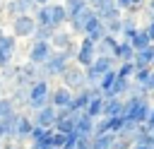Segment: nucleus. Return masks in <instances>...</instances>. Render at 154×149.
I'll use <instances>...</instances> for the list:
<instances>
[{"label": "nucleus", "instance_id": "1", "mask_svg": "<svg viewBox=\"0 0 154 149\" xmlns=\"http://www.w3.org/2000/svg\"><path fill=\"white\" fill-rule=\"evenodd\" d=\"M48 99H51V84H48V79H36V82H31L26 87V103H29L31 111L46 106Z\"/></svg>", "mask_w": 154, "mask_h": 149}, {"label": "nucleus", "instance_id": "2", "mask_svg": "<svg viewBox=\"0 0 154 149\" xmlns=\"http://www.w3.org/2000/svg\"><path fill=\"white\" fill-rule=\"evenodd\" d=\"M31 127H34V120L29 118V115H24V113H14V118H12V125H10V137L7 139H14V142H22V139H29V132H31Z\"/></svg>", "mask_w": 154, "mask_h": 149}, {"label": "nucleus", "instance_id": "3", "mask_svg": "<svg viewBox=\"0 0 154 149\" xmlns=\"http://www.w3.org/2000/svg\"><path fill=\"white\" fill-rule=\"evenodd\" d=\"M34 29H36V19H34V14H29V12L14 14V19H12V34H14L17 38H31Z\"/></svg>", "mask_w": 154, "mask_h": 149}, {"label": "nucleus", "instance_id": "4", "mask_svg": "<svg viewBox=\"0 0 154 149\" xmlns=\"http://www.w3.org/2000/svg\"><path fill=\"white\" fill-rule=\"evenodd\" d=\"M94 58H96V43H94L89 36H84V38L79 41V46H77L75 62H77L79 67H87V65H91V62H94Z\"/></svg>", "mask_w": 154, "mask_h": 149}, {"label": "nucleus", "instance_id": "5", "mask_svg": "<svg viewBox=\"0 0 154 149\" xmlns=\"http://www.w3.org/2000/svg\"><path fill=\"white\" fill-rule=\"evenodd\" d=\"M60 79H63V84H65L67 89H82V87H87L84 67H72V65H67L65 72L60 74Z\"/></svg>", "mask_w": 154, "mask_h": 149}, {"label": "nucleus", "instance_id": "6", "mask_svg": "<svg viewBox=\"0 0 154 149\" xmlns=\"http://www.w3.org/2000/svg\"><path fill=\"white\" fill-rule=\"evenodd\" d=\"M51 53H53L51 41H34L31 48H29V62H34V65H43V62L48 60Z\"/></svg>", "mask_w": 154, "mask_h": 149}, {"label": "nucleus", "instance_id": "7", "mask_svg": "<svg viewBox=\"0 0 154 149\" xmlns=\"http://www.w3.org/2000/svg\"><path fill=\"white\" fill-rule=\"evenodd\" d=\"M55 118H58V108L53 106V103H46V106H41V108H36L34 111V125H43V127H53L55 125Z\"/></svg>", "mask_w": 154, "mask_h": 149}, {"label": "nucleus", "instance_id": "8", "mask_svg": "<svg viewBox=\"0 0 154 149\" xmlns=\"http://www.w3.org/2000/svg\"><path fill=\"white\" fill-rule=\"evenodd\" d=\"M96 12H94V7H82L79 12H75V14H70L67 17V22H70V26H72V31H77V34H84V26H87V22L94 17Z\"/></svg>", "mask_w": 154, "mask_h": 149}, {"label": "nucleus", "instance_id": "9", "mask_svg": "<svg viewBox=\"0 0 154 149\" xmlns=\"http://www.w3.org/2000/svg\"><path fill=\"white\" fill-rule=\"evenodd\" d=\"M84 36H89L94 43H99V41L106 36V24H103V19H101L99 14H94V17L87 22V26H84Z\"/></svg>", "mask_w": 154, "mask_h": 149}, {"label": "nucleus", "instance_id": "10", "mask_svg": "<svg viewBox=\"0 0 154 149\" xmlns=\"http://www.w3.org/2000/svg\"><path fill=\"white\" fill-rule=\"evenodd\" d=\"M94 94H91V87L87 84V87H82V89H77V94H72V101L67 103V108L70 111H75V113H79V111H84L87 108V103H89V99H91Z\"/></svg>", "mask_w": 154, "mask_h": 149}, {"label": "nucleus", "instance_id": "11", "mask_svg": "<svg viewBox=\"0 0 154 149\" xmlns=\"http://www.w3.org/2000/svg\"><path fill=\"white\" fill-rule=\"evenodd\" d=\"M72 101V89H67L65 84H60L58 89H51V99H48V103H53L55 108H63V106H67Z\"/></svg>", "mask_w": 154, "mask_h": 149}, {"label": "nucleus", "instance_id": "12", "mask_svg": "<svg viewBox=\"0 0 154 149\" xmlns=\"http://www.w3.org/2000/svg\"><path fill=\"white\" fill-rule=\"evenodd\" d=\"M75 132L82 135V137H91L94 135V118L87 115L84 111L77 113V120H75Z\"/></svg>", "mask_w": 154, "mask_h": 149}, {"label": "nucleus", "instance_id": "13", "mask_svg": "<svg viewBox=\"0 0 154 149\" xmlns=\"http://www.w3.org/2000/svg\"><path fill=\"white\" fill-rule=\"evenodd\" d=\"M132 62H135V70L137 67H144V65H154V43H149L147 48H142V50H135V58H132Z\"/></svg>", "mask_w": 154, "mask_h": 149}, {"label": "nucleus", "instance_id": "14", "mask_svg": "<svg viewBox=\"0 0 154 149\" xmlns=\"http://www.w3.org/2000/svg\"><path fill=\"white\" fill-rule=\"evenodd\" d=\"M51 46H53V50H65V48H70V46H72V34L55 29L53 36H51Z\"/></svg>", "mask_w": 154, "mask_h": 149}, {"label": "nucleus", "instance_id": "15", "mask_svg": "<svg viewBox=\"0 0 154 149\" xmlns=\"http://www.w3.org/2000/svg\"><path fill=\"white\" fill-rule=\"evenodd\" d=\"M116 132H101V135H91V147L89 149H113L116 142Z\"/></svg>", "mask_w": 154, "mask_h": 149}, {"label": "nucleus", "instance_id": "16", "mask_svg": "<svg viewBox=\"0 0 154 149\" xmlns=\"http://www.w3.org/2000/svg\"><path fill=\"white\" fill-rule=\"evenodd\" d=\"M84 113H87V115H91L94 120H96V118H101V115H103V94L91 96V99H89V103H87V108H84Z\"/></svg>", "mask_w": 154, "mask_h": 149}, {"label": "nucleus", "instance_id": "17", "mask_svg": "<svg viewBox=\"0 0 154 149\" xmlns=\"http://www.w3.org/2000/svg\"><path fill=\"white\" fill-rule=\"evenodd\" d=\"M48 7H51V24H53L55 29H60V26L67 22V10H65V5H51V2H48Z\"/></svg>", "mask_w": 154, "mask_h": 149}, {"label": "nucleus", "instance_id": "18", "mask_svg": "<svg viewBox=\"0 0 154 149\" xmlns=\"http://www.w3.org/2000/svg\"><path fill=\"white\" fill-rule=\"evenodd\" d=\"M118 48V41H116V36L113 34H106L99 43H96V55H113V50Z\"/></svg>", "mask_w": 154, "mask_h": 149}, {"label": "nucleus", "instance_id": "19", "mask_svg": "<svg viewBox=\"0 0 154 149\" xmlns=\"http://www.w3.org/2000/svg\"><path fill=\"white\" fill-rule=\"evenodd\" d=\"M113 58L116 60H132L135 58V46L130 43V41H118V48L113 50Z\"/></svg>", "mask_w": 154, "mask_h": 149}, {"label": "nucleus", "instance_id": "20", "mask_svg": "<svg viewBox=\"0 0 154 149\" xmlns=\"http://www.w3.org/2000/svg\"><path fill=\"white\" fill-rule=\"evenodd\" d=\"M125 91H130V77H116L113 87H111L108 91H103V99H108V96H120V94H125Z\"/></svg>", "mask_w": 154, "mask_h": 149}, {"label": "nucleus", "instance_id": "21", "mask_svg": "<svg viewBox=\"0 0 154 149\" xmlns=\"http://www.w3.org/2000/svg\"><path fill=\"white\" fill-rule=\"evenodd\" d=\"M103 115H123V99L120 96L103 99Z\"/></svg>", "mask_w": 154, "mask_h": 149}, {"label": "nucleus", "instance_id": "22", "mask_svg": "<svg viewBox=\"0 0 154 149\" xmlns=\"http://www.w3.org/2000/svg\"><path fill=\"white\" fill-rule=\"evenodd\" d=\"M31 14H34L36 24H43V26H53V24H51V7H48V5H36Z\"/></svg>", "mask_w": 154, "mask_h": 149}, {"label": "nucleus", "instance_id": "23", "mask_svg": "<svg viewBox=\"0 0 154 149\" xmlns=\"http://www.w3.org/2000/svg\"><path fill=\"white\" fill-rule=\"evenodd\" d=\"M116 77H118V72H116V67H111V70H106V72L101 74V79H99V89H101V94H103V91H108V89L113 87V82H116Z\"/></svg>", "mask_w": 154, "mask_h": 149}, {"label": "nucleus", "instance_id": "24", "mask_svg": "<svg viewBox=\"0 0 154 149\" xmlns=\"http://www.w3.org/2000/svg\"><path fill=\"white\" fill-rule=\"evenodd\" d=\"M53 31H55V26H43V24H36V29H34L31 38H34V41H51Z\"/></svg>", "mask_w": 154, "mask_h": 149}, {"label": "nucleus", "instance_id": "25", "mask_svg": "<svg viewBox=\"0 0 154 149\" xmlns=\"http://www.w3.org/2000/svg\"><path fill=\"white\" fill-rule=\"evenodd\" d=\"M130 43L135 46V50H142V48H147L152 41H149V36H147V31H144V29H137V31H135V36L130 38Z\"/></svg>", "mask_w": 154, "mask_h": 149}, {"label": "nucleus", "instance_id": "26", "mask_svg": "<svg viewBox=\"0 0 154 149\" xmlns=\"http://www.w3.org/2000/svg\"><path fill=\"white\" fill-rule=\"evenodd\" d=\"M0 48L14 55V50H17V36L14 34H2L0 36Z\"/></svg>", "mask_w": 154, "mask_h": 149}, {"label": "nucleus", "instance_id": "27", "mask_svg": "<svg viewBox=\"0 0 154 149\" xmlns=\"http://www.w3.org/2000/svg\"><path fill=\"white\" fill-rule=\"evenodd\" d=\"M135 31H137L135 19H132V17H125V19H123V31H120V34H123V38H125V41H130V38L135 36Z\"/></svg>", "mask_w": 154, "mask_h": 149}, {"label": "nucleus", "instance_id": "28", "mask_svg": "<svg viewBox=\"0 0 154 149\" xmlns=\"http://www.w3.org/2000/svg\"><path fill=\"white\" fill-rule=\"evenodd\" d=\"M118 77H132L135 74V62L132 60H120V65L116 67Z\"/></svg>", "mask_w": 154, "mask_h": 149}, {"label": "nucleus", "instance_id": "29", "mask_svg": "<svg viewBox=\"0 0 154 149\" xmlns=\"http://www.w3.org/2000/svg\"><path fill=\"white\" fill-rule=\"evenodd\" d=\"M12 113H17V111H14V99L2 96V99H0V118H7V115H12Z\"/></svg>", "mask_w": 154, "mask_h": 149}, {"label": "nucleus", "instance_id": "30", "mask_svg": "<svg viewBox=\"0 0 154 149\" xmlns=\"http://www.w3.org/2000/svg\"><path fill=\"white\" fill-rule=\"evenodd\" d=\"M103 24H106V34H113V36H118V34L123 31V17L108 19V22H103Z\"/></svg>", "mask_w": 154, "mask_h": 149}, {"label": "nucleus", "instance_id": "31", "mask_svg": "<svg viewBox=\"0 0 154 149\" xmlns=\"http://www.w3.org/2000/svg\"><path fill=\"white\" fill-rule=\"evenodd\" d=\"M53 132V127H43V125H34L31 127V132H29V139L31 142H36V139H43L46 135H51Z\"/></svg>", "mask_w": 154, "mask_h": 149}, {"label": "nucleus", "instance_id": "32", "mask_svg": "<svg viewBox=\"0 0 154 149\" xmlns=\"http://www.w3.org/2000/svg\"><path fill=\"white\" fill-rule=\"evenodd\" d=\"M63 5H65V10H67V17H70V14H75V12H79L82 7H87L89 2H87V0H65Z\"/></svg>", "mask_w": 154, "mask_h": 149}, {"label": "nucleus", "instance_id": "33", "mask_svg": "<svg viewBox=\"0 0 154 149\" xmlns=\"http://www.w3.org/2000/svg\"><path fill=\"white\" fill-rule=\"evenodd\" d=\"M29 149H53V139H51V135H46L43 139L31 142V147H29Z\"/></svg>", "mask_w": 154, "mask_h": 149}, {"label": "nucleus", "instance_id": "34", "mask_svg": "<svg viewBox=\"0 0 154 149\" xmlns=\"http://www.w3.org/2000/svg\"><path fill=\"white\" fill-rule=\"evenodd\" d=\"M142 91H144V94H152V91H154V70H152V72H149V77L144 79V84H142Z\"/></svg>", "mask_w": 154, "mask_h": 149}, {"label": "nucleus", "instance_id": "35", "mask_svg": "<svg viewBox=\"0 0 154 149\" xmlns=\"http://www.w3.org/2000/svg\"><path fill=\"white\" fill-rule=\"evenodd\" d=\"M51 139H53V147H63V144H65V135L58 132V130L51 132Z\"/></svg>", "mask_w": 154, "mask_h": 149}, {"label": "nucleus", "instance_id": "36", "mask_svg": "<svg viewBox=\"0 0 154 149\" xmlns=\"http://www.w3.org/2000/svg\"><path fill=\"white\" fill-rule=\"evenodd\" d=\"M10 62H12V53H7V50L0 48V67H7Z\"/></svg>", "mask_w": 154, "mask_h": 149}, {"label": "nucleus", "instance_id": "37", "mask_svg": "<svg viewBox=\"0 0 154 149\" xmlns=\"http://www.w3.org/2000/svg\"><path fill=\"white\" fill-rule=\"evenodd\" d=\"M144 31H147V36H149V41L154 43V19H152V22H149V24L144 26Z\"/></svg>", "mask_w": 154, "mask_h": 149}, {"label": "nucleus", "instance_id": "38", "mask_svg": "<svg viewBox=\"0 0 154 149\" xmlns=\"http://www.w3.org/2000/svg\"><path fill=\"white\" fill-rule=\"evenodd\" d=\"M152 132H154V106H152V111H149V118H147V123H144Z\"/></svg>", "mask_w": 154, "mask_h": 149}, {"label": "nucleus", "instance_id": "39", "mask_svg": "<svg viewBox=\"0 0 154 149\" xmlns=\"http://www.w3.org/2000/svg\"><path fill=\"white\" fill-rule=\"evenodd\" d=\"M116 5H118L120 10H130V7H132V0H116Z\"/></svg>", "mask_w": 154, "mask_h": 149}, {"label": "nucleus", "instance_id": "40", "mask_svg": "<svg viewBox=\"0 0 154 149\" xmlns=\"http://www.w3.org/2000/svg\"><path fill=\"white\" fill-rule=\"evenodd\" d=\"M2 149H19V144H17L14 139H7V142L2 139Z\"/></svg>", "mask_w": 154, "mask_h": 149}, {"label": "nucleus", "instance_id": "41", "mask_svg": "<svg viewBox=\"0 0 154 149\" xmlns=\"http://www.w3.org/2000/svg\"><path fill=\"white\" fill-rule=\"evenodd\" d=\"M130 149H152V147H147V144H140V142H135Z\"/></svg>", "mask_w": 154, "mask_h": 149}, {"label": "nucleus", "instance_id": "42", "mask_svg": "<svg viewBox=\"0 0 154 149\" xmlns=\"http://www.w3.org/2000/svg\"><path fill=\"white\" fill-rule=\"evenodd\" d=\"M142 2H144V0H132V7H140ZM132 7H130V10H132Z\"/></svg>", "mask_w": 154, "mask_h": 149}, {"label": "nucleus", "instance_id": "43", "mask_svg": "<svg viewBox=\"0 0 154 149\" xmlns=\"http://www.w3.org/2000/svg\"><path fill=\"white\" fill-rule=\"evenodd\" d=\"M34 2H36V5H48L51 0H34Z\"/></svg>", "mask_w": 154, "mask_h": 149}, {"label": "nucleus", "instance_id": "44", "mask_svg": "<svg viewBox=\"0 0 154 149\" xmlns=\"http://www.w3.org/2000/svg\"><path fill=\"white\" fill-rule=\"evenodd\" d=\"M149 7H152V10H154V0H149Z\"/></svg>", "mask_w": 154, "mask_h": 149}, {"label": "nucleus", "instance_id": "45", "mask_svg": "<svg viewBox=\"0 0 154 149\" xmlns=\"http://www.w3.org/2000/svg\"><path fill=\"white\" fill-rule=\"evenodd\" d=\"M53 149H65V147H53Z\"/></svg>", "mask_w": 154, "mask_h": 149}, {"label": "nucleus", "instance_id": "46", "mask_svg": "<svg viewBox=\"0 0 154 149\" xmlns=\"http://www.w3.org/2000/svg\"><path fill=\"white\" fill-rule=\"evenodd\" d=\"M2 34H5V31H2V26H0V36H2Z\"/></svg>", "mask_w": 154, "mask_h": 149}, {"label": "nucleus", "instance_id": "47", "mask_svg": "<svg viewBox=\"0 0 154 149\" xmlns=\"http://www.w3.org/2000/svg\"><path fill=\"white\" fill-rule=\"evenodd\" d=\"M0 7H2V2H0Z\"/></svg>", "mask_w": 154, "mask_h": 149}, {"label": "nucleus", "instance_id": "48", "mask_svg": "<svg viewBox=\"0 0 154 149\" xmlns=\"http://www.w3.org/2000/svg\"><path fill=\"white\" fill-rule=\"evenodd\" d=\"M152 96H154V91H152Z\"/></svg>", "mask_w": 154, "mask_h": 149}, {"label": "nucleus", "instance_id": "49", "mask_svg": "<svg viewBox=\"0 0 154 149\" xmlns=\"http://www.w3.org/2000/svg\"><path fill=\"white\" fill-rule=\"evenodd\" d=\"M152 149H154V147H152Z\"/></svg>", "mask_w": 154, "mask_h": 149}]
</instances>
